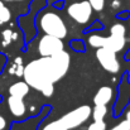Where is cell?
Segmentation results:
<instances>
[{"label": "cell", "mask_w": 130, "mask_h": 130, "mask_svg": "<svg viewBox=\"0 0 130 130\" xmlns=\"http://www.w3.org/2000/svg\"><path fill=\"white\" fill-rule=\"evenodd\" d=\"M88 43L93 48H100L104 44V37L102 36H99V34H91L88 37Z\"/></svg>", "instance_id": "cell-12"}, {"label": "cell", "mask_w": 130, "mask_h": 130, "mask_svg": "<svg viewBox=\"0 0 130 130\" xmlns=\"http://www.w3.org/2000/svg\"><path fill=\"white\" fill-rule=\"evenodd\" d=\"M3 1H23V0H3Z\"/></svg>", "instance_id": "cell-23"}, {"label": "cell", "mask_w": 130, "mask_h": 130, "mask_svg": "<svg viewBox=\"0 0 130 130\" xmlns=\"http://www.w3.org/2000/svg\"><path fill=\"white\" fill-rule=\"evenodd\" d=\"M116 130H129V126H128V123H126V120H124V121H121V123H119L116 126H114Z\"/></svg>", "instance_id": "cell-19"}, {"label": "cell", "mask_w": 130, "mask_h": 130, "mask_svg": "<svg viewBox=\"0 0 130 130\" xmlns=\"http://www.w3.org/2000/svg\"><path fill=\"white\" fill-rule=\"evenodd\" d=\"M106 112H107L106 105H95L93 110H91L93 120H104Z\"/></svg>", "instance_id": "cell-11"}, {"label": "cell", "mask_w": 130, "mask_h": 130, "mask_svg": "<svg viewBox=\"0 0 130 130\" xmlns=\"http://www.w3.org/2000/svg\"><path fill=\"white\" fill-rule=\"evenodd\" d=\"M29 85L25 81H19L13 84L9 87V93L13 96H18V97H24L29 93Z\"/></svg>", "instance_id": "cell-10"}, {"label": "cell", "mask_w": 130, "mask_h": 130, "mask_svg": "<svg viewBox=\"0 0 130 130\" xmlns=\"http://www.w3.org/2000/svg\"><path fill=\"white\" fill-rule=\"evenodd\" d=\"M96 58L99 61V63L101 64V67L110 72V73H116L119 72L120 70V63L116 58V53L107 49V48H104V47H100V48H96Z\"/></svg>", "instance_id": "cell-5"}, {"label": "cell", "mask_w": 130, "mask_h": 130, "mask_svg": "<svg viewBox=\"0 0 130 130\" xmlns=\"http://www.w3.org/2000/svg\"><path fill=\"white\" fill-rule=\"evenodd\" d=\"M11 19V13H10V9L6 8L5 5L0 9V24H4V23H8L9 20Z\"/></svg>", "instance_id": "cell-14"}, {"label": "cell", "mask_w": 130, "mask_h": 130, "mask_svg": "<svg viewBox=\"0 0 130 130\" xmlns=\"http://www.w3.org/2000/svg\"><path fill=\"white\" fill-rule=\"evenodd\" d=\"M54 84H48V85H45V86L41 90V92L43 93L45 97H51L52 95H53V92H54V87H53Z\"/></svg>", "instance_id": "cell-18"}, {"label": "cell", "mask_w": 130, "mask_h": 130, "mask_svg": "<svg viewBox=\"0 0 130 130\" xmlns=\"http://www.w3.org/2000/svg\"><path fill=\"white\" fill-rule=\"evenodd\" d=\"M42 130H67V129H66V126L63 125V123L61 120H54V121L48 123Z\"/></svg>", "instance_id": "cell-13"}, {"label": "cell", "mask_w": 130, "mask_h": 130, "mask_svg": "<svg viewBox=\"0 0 130 130\" xmlns=\"http://www.w3.org/2000/svg\"><path fill=\"white\" fill-rule=\"evenodd\" d=\"M92 8V10H96V11H101L105 6V0H87Z\"/></svg>", "instance_id": "cell-17"}, {"label": "cell", "mask_w": 130, "mask_h": 130, "mask_svg": "<svg viewBox=\"0 0 130 130\" xmlns=\"http://www.w3.org/2000/svg\"><path fill=\"white\" fill-rule=\"evenodd\" d=\"M71 64L70 53L61 51L49 57H41L29 62L23 70V78L29 87L41 91L45 85L59 81Z\"/></svg>", "instance_id": "cell-1"}, {"label": "cell", "mask_w": 130, "mask_h": 130, "mask_svg": "<svg viewBox=\"0 0 130 130\" xmlns=\"http://www.w3.org/2000/svg\"><path fill=\"white\" fill-rule=\"evenodd\" d=\"M114 97V91L109 86H102L97 90V92L93 96V104L95 105H107Z\"/></svg>", "instance_id": "cell-9"}, {"label": "cell", "mask_w": 130, "mask_h": 130, "mask_svg": "<svg viewBox=\"0 0 130 130\" xmlns=\"http://www.w3.org/2000/svg\"><path fill=\"white\" fill-rule=\"evenodd\" d=\"M8 107H9L10 112L15 118L24 116L25 111H27V107H25V104L23 101V97L13 96V95H10V97L8 99Z\"/></svg>", "instance_id": "cell-8"}, {"label": "cell", "mask_w": 130, "mask_h": 130, "mask_svg": "<svg viewBox=\"0 0 130 130\" xmlns=\"http://www.w3.org/2000/svg\"><path fill=\"white\" fill-rule=\"evenodd\" d=\"M63 48H64V44L61 38H57V37H53L49 34H44L38 43V52L42 57L53 56V54L63 51Z\"/></svg>", "instance_id": "cell-7"}, {"label": "cell", "mask_w": 130, "mask_h": 130, "mask_svg": "<svg viewBox=\"0 0 130 130\" xmlns=\"http://www.w3.org/2000/svg\"><path fill=\"white\" fill-rule=\"evenodd\" d=\"M87 130H106V124L104 120H93V123L90 124Z\"/></svg>", "instance_id": "cell-16"}, {"label": "cell", "mask_w": 130, "mask_h": 130, "mask_svg": "<svg viewBox=\"0 0 130 130\" xmlns=\"http://www.w3.org/2000/svg\"><path fill=\"white\" fill-rule=\"evenodd\" d=\"M6 129V120L4 116L0 115V130H5Z\"/></svg>", "instance_id": "cell-20"}, {"label": "cell", "mask_w": 130, "mask_h": 130, "mask_svg": "<svg viewBox=\"0 0 130 130\" xmlns=\"http://www.w3.org/2000/svg\"><path fill=\"white\" fill-rule=\"evenodd\" d=\"M68 15L78 24H86L92 17V8L87 0L73 3L67 8Z\"/></svg>", "instance_id": "cell-6"}, {"label": "cell", "mask_w": 130, "mask_h": 130, "mask_svg": "<svg viewBox=\"0 0 130 130\" xmlns=\"http://www.w3.org/2000/svg\"><path fill=\"white\" fill-rule=\"evenodd\" d=\"M4 6V3H3V0H0V9Z\"/></svg>", "instance_id": "cell-22"}, {"label": "cell", "mask_w": 130, "mask_h": 130, "mask_svg": "<svg viewBox=\"0 0 130 130\" xmlns=\"http://www.w3.org/2000/svg\"><path fill=\"white\" fill-rule=\"evenodd\" d=\"M90 116H91V107L88 105H82V106L64 114L59 120L63 123L66 129L71 130L82 125Z\"/></svg>", "instance_id": "cell-4"}, {"label": "cell", "mask_w": 130, "mask_h": 130, "mask_svg": "<svg viewBox=\"0 0 130 130\" xmlns=\"http://www.w3.org/2000/svg\"><path fill=\"white\" fill-rule=\"evenodd\" d=\"M39 27L44 32V34H49L61 39L67 36V27L63 19L61 18V15L53 11H47L41 15Z\"/></svg>", "instance_id": "cell-2"}, {"label": "cell", "mask_w": 130, "mask_h": 130, "mask_svg": "<svg viewBox=\"0 0 130 130\" xmlns=\"http://www.w3.org/2000/svg\"><path fill=\"white\" fill-rule=\"evenodd\" d=\"M15 38H17V34L13 33L10 29H6V30L3 32V44H4V45L9 44L13 39H15Z\"/></svg>", "instance_id": "cell-15"}, {"label": "cell", "mask_w": 130, "mask_h": 130, "mask_svg": "<svg viewBox=\"0 0 130 130\" xmlns=\"http://www.w3.org/2000/svg\"><path fill=\"white\" fill-rule=\"evenodd\" d=\"M125 33H126V29H125L124 24H121V23L114 24L110 29V36L104 37L102 47L107 48V49H110L115 53L123 51L124 47H125V43H126Z\"/></svg>", "instance_id": "cell-3"}, {"label": "cell", "mask_w": 130, "mask_h": 130, "mask_svg": "<svg viewBox=\"0 0 130 130\" xmlns=\"http://www.w3.org/2000/svg\"><path fill=\"white\" fill-rule=\"evenodd\" d=\"M125 118H126L125 120H126V123H128V126H129V130H130V110L126 112V116H125Z\"/></svg>", "instance_id": "cell-21"}]
</instances>
